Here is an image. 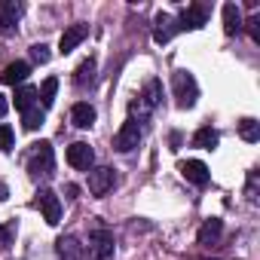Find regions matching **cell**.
Instances as JSON below:
<instances>
[{
	"instance_id": "5",
	"label": "cell",
	"mask_w": 260,
	"mask_h": 260,
	"mask_svg": "<svg viewBox=\"0 0 260 260\" xmlns=\"http://www.w3.org/2000/svg\"><path fill=\"white\" fill-rule=\"evenodd\" d=\"M113 184H116L113 169L101 166V169H92V172H89V193H92V196H104V193H110Z\"/></svg>"
},
{
	"instance_id": "14",
	"label": "cell",
	"mask_w": 260,
	"mask_h": 260,
	"mask_svg": "<svg viewBox=\"0 0 260 260\" xmlns=\"http://www.w3.org/2000/svg\"><path fill=\"white\" fill-rule=\"evenodd\" d=\"M71 122H74L77 128H92V125H95V107L86 104V101L74 104V110H71Z\"/></svg>"
},
{
	"instance_id": "2",
	"label": "cell",
	"mask_w": 260,
	"mask_h": 260,
	"mask_svg": "<svg viewBox=\"0 0 260 260\" xmlns=\"http://www.w3.org/2000/svg\"><path fill=\"white\" fill-rule=\"evenodd\" d=\"M52 169H55L52 144H49V141L34 144V147H31V159H28V172H31V178H46V175H52Z\"/></svg>"
},
{
	"instance_id": "9",
	"label": "cell",
	"mask_w": 260,
	"mask_h": 260,
	"mask_svg": "<svg viewBox=\"0 0 260 260\" xmlns=\"http://www.w3.org/2000/svg\"><path fill=\"white\" fill-rule=\"evenodd\" d=\"M181 175L190 181V184H196V187H205L208 184V166L205 162H199V159H187V162H181Z\"/></svg>"
},
{
	"instance_id": "28",
	"label": "cell",
	"mask_w": 260,
	"mask_h": 260,
	"mask_svg": "<svg viewBox=\"0 0 260 260\" xmlns=\"http://www.w3.org/2000/svg\"><path fill=\"white\" fill-rule=\"evenodd\" d=\"M7 110H10V101H7V98H4V95H0V116H4V113H7Z\"/></svg>"
},
{
	"instance_id": "15",
	"label": "cell",
	"mask_w": 260,
	"mask_h": 260,
	"mask_svg": "<svg viewBox=\"0 0 260 260\" xmlns=\"http://www.w3.org/2000/svg\"><path fill=\"white\" fill-rule=\"evenodd\" d=\"M83 245H80V239L77 236H61L58 239V254H61V260H83Z\"/></svg>"
},
{
	"instance_id": "3",
	"label": "cell",
	"mask_w": 260,
	"mask_h": 260,
	"mask_svg": "<svg viewBox=\"0 0 260 260\" xmlns=\"http://www.w3.org/2000/svg\"><path fill=\"white\" fill-rule=\"evenodd\" d=\"M138 144H141V125H138V119L128 116V119L119 125V132H116V138H113V147H116L119 153H132Z\"/></svg>"
},
{
	"instance_id": "27",
	"label": "cell",
	"mask_w": 260,
	"mask_h": 260,
	"mask_svg": "<svg viewBox=\"0 0 260 260\" xmlns=\"http://www.w3.org/2000/svg\"><path fill=\"white\" fill-rule=\"evenodd\" d=\"M64 193H68V199H74V196L80 193V187H77V184H68V187H64Z\"/></svg>"
},
{
	"instance_id": "4",
	"label": "cell",
	"mask_w": 260,
	"mask_h": 260,
	"mask_svg": "<svg viewBox=\"0 0 260 260\" xmlns=\"http://www.w3.org/2000/svg\"><path fill=\"white\" fill-rule=\"evenodd\" d=\"M89 254L95 257V260H107L110 254H113V233H107V230H92L89 233Z\"/></svg>"
},
{
	"instance_id": "18",
	"label": "cell",
	"mask_w": 260,
	"mask_h": 260,
	"mask_svg": "<svg viewBox=\"0 0 260 260\" xmlns=\"http://www.w3.org/2000/svg\"><path fill=\"white\" fill-rule=\"evenodd\" d=\"M217 144H220V135L214 132L211 125H202L199 132L193 135V147H202V150H214Z\"/></svg>"
},
{
	"instance_id": "21",
	"label": "cell",
	"mask_w": 260,
	"mask_h": 260,
	"mask_svg": "<svg viewBox=\"0 0 260 260\" xmlns=\"http://www.w3.org/2000/svg\"><path fill=\"white\" fill-rule=\"evenodd\" d=\"M239 135H242L248 144L260 141V122H257V119H251V116H245V119L239 122Z\"/></svg>"
},
{
	"instance_id": "13",
	"label": "cell",
	"mask_w": 260,
	"mask_h": 260,
	"mask_svg": "<svg viewBox=\"0 0 260 260\" xmlns=\"http://www.w3.org/2000/svg\"><path fill=\"white\" fill-rule=\"evenodd\" d=\"M31 74V64L28 61H13L4 68V74H0V83H7V86H16V83H25Z\"/></svg>"
},
{
	"instance_id": "29",
	"label": "cell",
	"mask_w": 260,
	"mask_h": 260,
	"mask_svg": "<svg viewBox=\"0 0 260 260\" xmlns=\"http://www.w3.org/2000/svg\"><path fill=\"white\" fill-rule=\"evenodd\" d=\"M0 199H7V184H0Z\"/></svg>"
},
{
	"instance_id": "7",
	"label": "cell",
	"mask_w": 260,
	"mask_h": 260,
	"mask_svg": "<svg viewBox=\"0 0 260 260\" xmlns=\"http://www.w3.org/2000/svg\"><path fill=\"white\" fill-rule=\"evenodd\" d=\"M68 162H71L74 169H80V172H89L92 162H95V153H92V147H89L86 141H77V144L68 147Z\"/></svg>"
},
{
	"instance_id": "12",
	"label": "cell",
	"mask_w": 260,
	"mask_h": 260,
	"mask_svg": "<svg viewBox=\"0 0 260 260\" xmlns=\"http://www.w3.org/2000/svg\"><path fill=\"white\" fill-rule=\"evenodd\" d=\"M19 19H22V4H16V0H0V28L13 31Z\"/></svg>"
},
{
	"instance_id": "11",
	"label": "cell",
	"mask_w": 260,
	"mask_h": 260,
	"mask_svg": "<svg viewBox=\"0 0 260 260\" xmlns=\"http://www.w3.org/2000/svg\"><path fill=\"white\" fill-rule=\"evenodd\" d=\"M205 22H208V13H205L202 7H187V10L181 13V25H178V31H199Z\"/></svg>"
},
{
	"instance_id": "23",
	"label": "cell",
	"mask_w": 260,
	"mask_h": 260,
	"mask_svg": "<svg viewBox=\"0 0 260 260\" xmlns=\"http://www.w3.org/2000/svg\"><path fill=\"white\" fill-rule=\"evenodd\" d=\"M159 98H162V86H159V80H150V83H147V89H144V95H141V104L150 110V107H156V104H159Z\"/></svg>"
},
{
	"instance_id": "1",
	"label": "cell",
	"mask_w": 260,
	"mask_h": 260,
	"mask_svg": "<svg viewBox=\"0 0 260 260\" xmlns=\"http://www.w3.org/2000/svg\"><path fill=\"white\" fill-rule=\"evenodd\" d=\"M172 92H175V101L181 110H190L199 98V86H196V77L190 71H175L172 74Z\"/></svg>"
},
{
	"instance_id": "16",
	"label": "cell",
	"mask_w": 260,
	"mask_h": 260,
	"mask_svg": "<svg viewBox=\"0 0 260 260\" xmlns=\"http://www.w3.org/2000/svg\"><path fill=\"white\" fill-rule=\"evenodd\" d=\"M175 31H178L175 19H172V16H166V13H159V16H156V31H153V40H156V43H169Z\"/></svg>"
},
{
	"instance_id": "10",
	"label": "cell",
	"mask_w": 260,
	"mask_h": 260,
	"mask_svg": "<svg viewBox=\"0 0 260 260\" xmlns=\"http://www.w3.org/2000/svg\"><path fill=\"white\" fill-rule=\"evenodd\" d=\"M86 34H89V28L86 25H71L64 34H61V40H58V49H61V55H68V52H74L83 40H86Z\"/></svg>"
},
{
	"instance_id": "26",
	"label": "cell",
	"mask_w": 260,
	"mask_h": 260,
	"mask_svg": "<svg viewBox=\"0 0 260 260\" xmlns=\"http://www.w3.org/2000/svg\"><path fill=\"white\" fill-rule=\"evenodd\" d=\"M31 55H34V61H40V64H46V61H49V49H46L43 43L31 46Z\"/></svg>"
},
{
	"instance_id": "24",
	"label": "cell",
	"mask_w": 260,
	"mask_h": 260,
	"mask_svg": "<svg viewBox=\"0 0 260 260\" xmlns=\"http://www.w3.org/2000/svg\"><path fill=\"white\" fill-rule=\"evenodd\" d=\"M22 122H25V128H28V132H37V128L43 125V107L37 104V107L25 110V113H22Z\"/></svg>"
},
{
	"instance_id": "17",
	"label": "cell",
	"mask_w": 260,
	"mask_h": 260,
	"mask_svg": "<svg viewBox=\"0 0 260 260\" xmlns=\"http://www.w3.org/2000/svg\"><path fill=\"white\" fill-rule=\"evenodd\" d=\"M95 71H98L95 58H86V61H80V68H77V74H74V83H77L80 89L92 86V83H95Z\"/></svg>"
},
{
	"instance_id": "8",
	"label": "cell",
	"mask_w": 260,
	"mask_h": 260,
	"mask_svg": "<svg viewBox=\"0 0 260 260\" xmlns=\"http://www.w3.org/2000/svg\"><path fill=\"white\" fill-rule=\"evenodd\" d=\"M220 236H223V220L220 217H208L202 226H199V245L202 248H211V245H217L220 242Z\"/></svg>"
},
{
	"instance_id": "20",
	"label": "cell",
	"mask_w": 260,
	"mask_h": 260,
	"mask_svg": "<svg viewBox=\"0 0 260 260\" xmlns=\"http://www.w3.org/2000/svg\"><path fill=\"white\" fill-rule=\"evenodd\" d=\"M40 104V98H37V89L34 86H22V89H16V110H31V107H37Z\"/></svg>"
},
{
	"instance_id": "22",
	"label": "cell",
	"mask_w": 260,
	"mask_h": 260,
	"mask_svg": "<svg viewBox=\"0 0 260 260\" xmlns=\"http://www.w3.org/2000/svg\"><path fill=\"white\" fill-rule=\"evenodd\" d=\"M55 92H58V80H55V77H49V80H46V83L37 89V98L43 101V110H46V107H52V101H55Z\"/></svg>"
},
{
	"instance_id": "6",
	"label": "cell",
	"mask_w": 260,
	"mask_h": 260,
	"mask_svg": "<svg viewBox=\"0 0 260 260\" xmlns=\"http://www.w3.org/2000/svg\"><path fill=\"white\" fill-rule=\"evenodd\" d=\"M37 208L43 211V217H46L49 226L58 223V217H61V202H58V196H55L52 190H40V193H37Z\"/></svg>"
},
{
	"instance_id": "19",
	"label": "cell",
	"mask_w": 260,
	"mask_h": 260,
	"mask_svg": "<svg viewBox=\"0 0 260 260\" xmlns=\"http://www.w3.org/2000/svg\"><path fill=\"white\" fill-rule=\"evenodd\" d=\"M223 31L226 34H239L242 31V13L236 4H223Z\"/></svg>"
},
{
	"instance_id": "25",
	"label": "cell",
	"mask_w": 260,
	"mask_h": 260,
	"mask_svg": "<svg viewBox=\"0 0 260 260\" xmlns=\"http://www.w3.org/2000/svg\"><path fill=\"white\" fill-rule=\"evenodd\" d=\"M13 147V128L0 122V150H10Z\"/></svg>"
}]
</instances>
